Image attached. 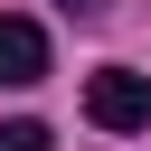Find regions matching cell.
<instances>
[{"mask_svg": "<svg viewBox=\"0 0 151 151\" xmlns=\"http://www.w3.org/2000/svg\"><path fill=\"white\" fill-rule=\"evenodd\" d=\"M0 151H57L47 123H0Z\"/></svg>", "mask_w": 151, "mask_h": 151, "instance_id": "3957f363", "label": "cell"}, {"mask_svg": "<svg viewBox=\"0 0 151 151\" xmlns=\"http://www.w3.org/2000/svg\"><path fill=\"white\" fill-rule=\"evenodd\" d=\"M47 76V28L38 19H0V85H38Z\"/></svg>", "mask_w": 151, "mask_h": 151, "instance_id": "7a4b0ae2", "label": "cell"}, {"mask_svg": "<svg viewBox=\"0 0 151 151\" xmlns=\"http://www.w3.org/2000/svg\"><path fill=\"white\" fill-rule=\"evenodd\" d=\"M57 9H66V19H104L113 0H57Z\"/></svg>", "mask_w": 151, "mask_h": 151, "instance_id": "277c9868", "label": "cell"}, {"mask_svg": "<svg viewBox=\"0 0 151 151\" xmlns=\"http://www.w3.org/2000/svg\"><path fill=\"white\" fill-rule=\"evenodd\" d=\"M85 123H94V132H151V76L94 66V76H85Z\"/></svg>", "mask_w": 151, "mask_h": 151, "instance_id": "6da1fadb", "label": "cell"}]
</instances>
